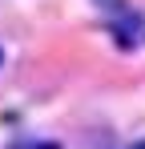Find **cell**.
<instances>
[{
    "label": "cell",
    "instance_id": "cell-1",
    "mask_svg": "<svg viewBox=\"0 0 145 149\" xmlns=\"http://www.w3.org/2000/svg\"><path fill=\"white\" fill-rule=\"evenodd\" d=\"M129 149H145V141H137V145H129Z\"/></svg>",
    "mask_w": 145,
    "mask_h": 149
},
{
    "label": "cell",
    "instance_id": "cell-2",
    "mask_svg": "<svg viewBox=\"0 0 145 149\" xmlns=\"http://www.w3.org/2000/svg\"><path fill=\"white\" fill-rule=\"evenodd\" d=\"M0 65H4V49H0Z\"/></svg>",
    "mask_w": 145,
    "mask_h": 149
}]
</instances>
